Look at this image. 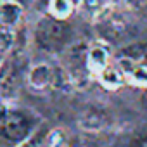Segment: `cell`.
I'll return each mask as SVG.
<instances>
[{"label": "cell", "instance_id": "obj_1", "mask_svg": "<svg viewBox=\"0 0 147 147\" xmlns=\"http://www.w3.org/2000/svg\"><path fill=\"white\" fill-rule=\"evenodd\" d=\"M35 43L47 54H62L73 43V30L66 19L42 18L35 26Z\"/></svg>", "mask_w": 147, "mask_h": 147}, {"label": "cell", "instance_id": "obj_2", "mask_svg": "<svg viewBox=\"0 0 147 147\" xmlns=\"http://www.w3.org/2000/svg\"><path fill=\"white\" fill-rule=\"evenodd\" d=\"M35 125L31 118L16 109H4L0 111V140H4L9 145L19 147L26 140H30Z\"/></svg>", "mask_w": 147, "mask_h": 147}, {"label": "cell", "instance_id": "obj_3", "mask_svg": "<svg viewBox=\"0 0 147 147\" xmlns=\"http://www.w3.org/2000/svg\"><path fill=\"white\" fill-rule=\"evenodd\" d=\"M118 66L121 67L126 83L135 87L145 88L147 87V61L145 54H128L126 50L121 52L118 57Z\"/></svg>", "mask_w": 147, "mask_h": 147}, {"label": "cell", "instance_id": "obj_4", "mask_svg": "<svg viewBox=\"0 0 147 147\" xmlns=\"http://www.w3.org/2000/svg\"><path fill=\"white\" fill-rule=\"evenodd\" d=\"M24 71L18 59H4L0 61V97H14L23 83Z\"/></svg>", "mask_w": 147, "mask_h": 147}, {"label": "cell", "instance_id": "obj_5", "mask_svg": "<svg viewBox=\"0 0 147 147\" xmlns=\"http://www.w3.org/2000/svg\"><path fill=\"white\" fill-rule=\"evenodd\" d=\"M26 78H28V85L33 90L43 92V90H47L49 87L54 85V82H55V71H54V67L50 64L40 62V64L31 66V69L28 71Z\"/></svg>", "mask_w": 147, "mask_h": 147}, {"label": "cell", "instance_id": "obj_6", "mask_svg": "<svg viewBox=\"0 0 147 147\" xmlns=\"http://www.w3.org/2000/svg\"><path fill=\"white\" fill-rule=\"evenodd\" d=\"M109 49L102 43H94L87 49V71L94 76H99L100 73L111 64Z\"/></svg>", "mask_w": 147, "mask_h": 147}, {"label": "cell", "instance_id": "obj_7", "mask_svg": "<svg viewBox=\"0 0 147 147\" xmlns=\"http://www.w3.org/2000/svg\"><path fill=\"white\" fill-rule=\"evenodd\" d=\"M24 16V9L18 0H0V26L16 30Z\"/></svg>", "mask_w": 147, "mask_h": 147}, {"label": "cell", "instance_id": "obj_8", "mask_svg": "<svg viewBox=\"0 0 147 147\" xmlns=\"http://www.w3.org/2000/svg\"><path fill=\"white\" fill-rule=\"evenodd\" d=\"M97 78H99V82H100L106 88H109V90H116V88H119V87H123V85L126 83L125 75H123V71H121V67H119L118 64H116V66H111V64H109Z\"/></svg>", "mask_w": 147, "mask_h": 147}, {"label": "cell", "instance_id": "obj_9", "mask_svg": "<svg viewBox=\"0 0 147 147\" xmlns=\"http://www.w3.org/2000/svg\"><path fill=\"white\" fill-rule=\"evenodd\" d=\"M75 11L73 0H47V14L57 19H67Z\"/></svg>", "mask_w": 147, "mask_h": 147}, {"label": "cell", "instance_id": "obj_10", "mask_svg": "<svg viewBox=\"0 0 147 147\" xmlns=\"http://www.w3.org/2000/svg\"><path fill=\"white\" fill-rule=\"evenodd\" d=\"M14 31L12 30H7V28H2L0 26V61H4L5 57H9V54L12 52L14 49Z\"/></svg>", "mask_w": 147, "mask_h": 147}, {"label": "cell", "instance_id": "obj_11", "mask_svg": "<svg viewBox=\"0 0 147 147\" xmlns=\"http://www.w3.org/2000/svg\"><path fill=\"white\" fill-rule=\"evenodd\" d=\"M114 2L121 7H126V9H138L140 5H144L147 0H114Z\"/></svg>", "mask_w": 147, "mask_h": 147}, {"label": "cell", "instance_id": "obj_12", "mask_svg": "<svg viewBox=\"0 0 147 147\" xmlns=\"http://www.w3.org/2000/svg\"><path fill=\"white\" fill-rule=\"evenodd\" d=\"M19 147H35V145H33V144H31L30 140H26V142H24V144H21Z\"/></svg>", "mask_w": 147, "mask_h": 147}]
</instances>
